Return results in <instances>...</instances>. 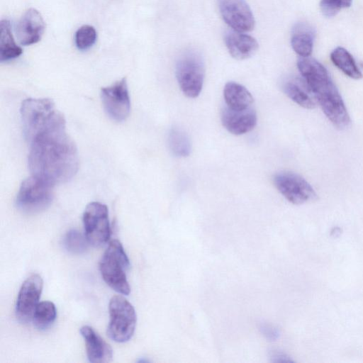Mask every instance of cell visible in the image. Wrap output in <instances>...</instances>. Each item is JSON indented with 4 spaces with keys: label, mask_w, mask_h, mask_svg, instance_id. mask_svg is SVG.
I'll return each mask as SVG.
<instances>
[{
    "label": "cell",
    "mask_w": 363,
    "mask_h": 363,
    "mask_svg": "<svg viewBox=\"0 0 363 363\" xmlns=\"http://www.w3.org/2000/svg\"><path fill=\"white\" fill-rule=\"evenodd\" d=\"M28 142L32 175L55 185L67 182L76 174L77 149L66 132L65 119L60 111Z\"/></svg>",
    "instance_id": "obj_1"
},
{
    "label": "cell",
    "mask_w": 363,
    "mask_h": 363,
    "mask_svg": "<svg viewBox=\"0 0 363 363\" xmlns=\"http://www.w3.org/2000/svg\"><path fill=\"white\" fill-rule=\"evenodd\" d=\"M297 67L328 120L338 129L347 128L350 116L327 69L311 57H299Z\"/></svg>",
    "instance_id": "obj_2"
},
{
    "label": "cell",
    "mask_w": 363,
    "mask_h": 363,
    "mask_svg": "<svg viewBox=\"0 0 363 363\" xmlns=\"http://www.w3.org/2000/svg\"><path fill=\"white\" fill-rule=\"evenodd\" d=\"M130 261L125 250L118 240H111L99 262L104 281L114 291L128 295L130 288L126 277Z\"/></svg>",
    "instance_id": "obj_3"
},
{
    "label": "cell",
    "mask_w": 363,
    "mask_h": 363,
    "mask_svg": "<svg viewBox=\"0 0 363 363\" xmlns=\"http://www.w3.org/2000/svg\"><path fill=\"white\" fill-rule=\"evenodd\" d=\"M176 77L183 94L197 97L203 88L205 63L201 54L195 50L184 52L176 62Z\"/></svg>",
    "instance_id": "obj_4"
},
{
    "label": "cell",
    "mask_w": 363,
    "mask_h": 363,
    "mask_svg": "<svg viewBox=\"0 0 363 363\" xmlns=\"http://www.w3.org/2000/svg\"><path fill=\"white\" fill-rule=\"evenodd\" d=\"M108 337L116 342L128 341L135 332L137 317L133 305L122 296H113L108 304Z\"/></svg>",
    "instance_id": "obj_5"
},
{
    "label": "cell",
    "mask_w": 363,
    "mask_h": 363,
    "mask_svg": "<svg viewBox=\"0 0 363 363\" xmlns=\"http://www.w3.org/2000/svg\"><path fill=\"white\" fill-rule=\"evenodd\" d=\"M53 186L50 183L31 175L20 186L16 200V206L26 213L45 210L53 199Z\"/></svg>",
    "instance_id": "obj_6"
},
{
    "label": "cell",
    "mask_w": 363,
    "mask_h": 363,
    "mask_svg": "<svg viewBox=\"0 0 363 363\" xmlns=\"http://www.w3.org/2000/svg\"><path fill=\"white\" fill-rule=\"evenodd\" d=\"M21 117L27 141L58 112L50 99H26L21 106Z\"/></svg>",
    "instance_id": "obj_7"
},
{
    "label": "cell",
    "mask_w": 363,
    "mask_h": 363,
    "mask_svg": "<svg viewBox=\"0 0 363 363\" xmlns=\"http://www.w3.org/2000/svg\"><path fill=\"white\" fill-rule=\"evenodd\" d=\"M85 236L89 244L99 247L105 244L111 235L108 211L99 202L89 203L83 214Z\"/></svg>",
    "instance_id": "obj_8"
},
{
    "label": "cell",
    "mask_w": 363,
    "mask_h": 363,
    "mask_svg": "<svg viewBox=\"0 0 363 363\" xmlns=\"http://www.w3.org/2000/svg\"><path fill=\"white\" fill-rule=\"evenodd\" d=\"M273 180L278 191L293 204H303L317 198L311 185L296 173L281 171L274 176Z\"/></svg>",
    "instance_id": "obj_9"
},
{
    "label": "cell",
    "mask_w": 363,
    "mask_h": 363,
    "mask_svg": "<svg viewBox=\"0 0 363 363\" xmlns=\"http://www.w3.org/2000/svg\"><path fill=\"white\" fill-rule=\"evenodd\" d=\"M101 100L107 115L116 121L127 118L130 111V99L125 78L103 87Z\"/></svg>",
    "instance_id": "obj_10"
},
{
    "label": "cell",
    "mask_w": 363,
    "mask_h": 363,
    "mask_svg": "<svg viewBox=\"0 0 363 363\" xmlns=\"http://www.w3.org/2000/svg\"><path fill=\"white\" fill-rule=\"evenodd\" d=\"M43 286V279L38 274L30 275L22 284L16 303V315L20 322L26 323L32 320Z\"/></svg>",
    "instance_id": "obj_11"
},
{
    "label": "cell",
    "mask_w": 363,
    "mask_h": 363,
    "mask_svg": "<svg viewBox=\"0 0 363 363\" xmlns=\"http://www.w3.org/2000/svg\"><path fill=\"white\" fill-rule=\"evenodd\" d=\"M218 4L223 21L233 30L244 33L254 28L255 18L245 0H218Z\"/></svg>",
    "instance_id": "obj_12"
},
{
    "label": "cell",
    "mask_w": 363,
    "mask_h": 363,
    "mask_svg": "<svg viewBox=\"0 0 363 363\" xmlns=\"http://www.w3.org/2000/svg\"><path fill=\"white\" fill-rule=\"evenodd\" d=\"M45 22L38 11L30 8L22 16L16 28V37L22 45H30L40 40Z\"/></svg>",
    "instance_id": "obj_13"
},
{
    "label": "cell",
    "mask_w": 363,
    "mask_h": 363,
    "mask_svg": "<svg viewBox=\"0 0 363 363\" xmlns=\"http://www.w3.org/2000/svg\"><path fill=\"white\" fill-rule=\"evenodd\" d=\"M221 123L230 133L240 135L251 131L257 123V113L252 106L242 111L225 106L221 111Z\"/></svg>",
    "instance_id": "obj_14"
},
{
    "label": "cell",
    "mask_w": 363,
    "mask_h": 363,
    "mask_svg": "<svg viewBox=\"0 0 363 363\" xmlns=\"http://www.w3.org/2000/svg\"><path fill=\"white\" fill-rule=\"evenodd\" d=\"M84 340L86 355L92 363H107L112 360L113 350L111 346L89 325L80 328Z\"/></svg>",
    "instance_id": "obj_15"
},
{
    "label": "cell",
    "mask_w": 363,
    "mask_h": 363,
    "mask_svg": "<svg viewBox=\"0 0 363 363\" xmlns=\"http://www.w3.org/2000/svg\"><path fill=\"white\" fill-rule=\"evenodd\" d=\"M224 41L230 55L236 60L247 59L259 48L254 37L234 30L225 34Z\"/></svg>",
    "instance_id": "obj_16"
},
{
    "label": "cell",
    "mask_w": 363,
    "mask_h": 363,
    "mask_svg": "<svg viewBox=\"0 0 363 363\" xmlns=\"http://www.w3.org/2000/svg\"><path fill=\"white\" fill-rule=\"evenodd\" d=\"M282 90L298 105L308 109L315 107V97L303 78H286L282 83Z\"/></svg>",
    "instance_id": "obj_17"
},
{
    "label": "cell",
    "mask_w": 363,
    "mask_h": 363,
    "mask_svg": "<svg viewBox=\"0 0 363 363\" xmlns=\"http://www.w3.org/2000/svg\"><path fill=\"white\" fill-rule=\"evenodd\" d=\"M315 35L314 29L307 23H298L294 26L291 45L299 57H310L313 51Z\"/></svg>",
    "instance_id": "obj_18"
},
{
    "label": "cell",
    "mask_w": 363,
    "mask_h": 363,
    "mask_svg": "<svg viewBox=\"0 0 363 363\" xmlns=\"http://www.w3.org/2000/svg\"><path fill=\"white\" fill-rule=\"evenodd\" d=\"M225 106L235 111H242L252 106L253 97L250 92L242 84L228 82L223 89Z\"/></svg>",
    "instance_id": "obj_19"
},
{
    "label": "cell",
    "mask_w": 363,
    "mask_h": 363,
    "mask_svg": "<svg viewBox=\"0 0 363 363\" xmlns=\"http://www.w3.org/2000/svg\"><path fill=\"white\" fill-rule=\"evenodd\" d=\"M10 21L4 19L1 22L0 61L8 62L19 57L23 50L14 41Z\"/></svg>",
    "instance_id": "obj_20"
},
{
    "label": "cell",
    "mask_w": 363,
    "mask_h": 363,
    "mask_svg": "<svg viewBox=\"0 0 363 363\" xmlns=\"http://www.w3.org/2000/svg\"><path fill=\"white\" fill-rule=\"evenodd\" d=\"M333 63L345 74L354 79L362 78L363 75L357 67L352 55L344 48L337 47L330 53Z\"/></svg>",
    "instance_id": "obj_21"
},
{
    "label": "cell",
    "mask_w": 363,
    "mask_h": 363,
    "mask_svg": "<svg viewBox=\"0 0 363 363\" xmlns=\"http://www.w3.org/2000/svg\"><path fill=\"white\" fill-rule=\"evenodd\" d=\"M168 146L172 153L179 157H187L191 151V144L187 133L178 127H173L168 135Z\"/></svg>",
    "instance_id": "obj_22"
},
{
    "label": "cell",
    "mask_w": 363,
    "mask_h": 363,
    "mask_svg": "<svg viewBox=\"0 0 363 363\" xmlns=\"http://www.w3.org/2000/svg\"><path fill=\"white\" fill-rule=\"evenodd\" d=\"M57 316V310L55 304L49 301L39 302L33 315L35 326L44 330L50 327L55 322Z\"/></svg>",
    "instance_id": "obj_23"
},
{
    "label": "cell",
    "mask_w": 363,
    "mask_h": 363,
    "mask_svg": "<svg viewBox=\"0 0 363 363\" xmlns=\"http://www.w3.org/2000/svg\"><path fill=\"white\" fill-rule=\"evenodd\" d=\"M88 240L77 230H70L64 236L62 245L69 253L79 255L84 253L88 248Z\"/></svg>",
    "instance_id": "obj_24"
},
{
    "label": "cell",
    "mask_w": 363,
    "mask_h": 363,
    "mask_svg": "<svg viewBox=\"0 0 363 363\" xmlns=\"http://www.w3.org/2000/svg\"><path fill=\"white\" fill-rule=\"evenodd\" d=\"M97 39L95 28L89 25L81 26L75 33L74 42L80 50H86L94 45Z\"/></svg>",
    "instance_id": "obj_25"
},
{
    "label": "cell",
    "mask_w": 363,
    "mask_h": 363,
    "mask_svg": "<svg viewBox=\"0 0 363 363\" xmlns=\"http://www.w3.org/2000/svg\"><path fill=\"white\" fill-rule=\"evenodd\" d=\"M352 0H320V9L322 13L327 17H333L345 8L351 6Z\"/></svg>",
    "instance_id": "obj_26"
},
{
    "label": "cell",
    "mask_w": 363,
    "mask_h": 363,
    "mask_svg": "<svg viewBox=\"0 0 363 363\" xmlns=\"http://www.w3.org/2000/svg\"><path fill=\"white\" fill-rule=\"evenodd\" d=\"M260 330L262 334L270 340H277L279 335V331L270 325H262Z\"/></svg>",
    "instance_id": "obj_27"
},
{
    "label": "cell",
    "mask_w": 363,
    "mask_h": 363,
    "mask_svg": "<svg viewBox=\"0 0 363 363\" xmlns=\"http://www.w3.org/2000/svg\"><path fill=\"white\" fill-rule=\"evenodd\" d=\"M272 357L274 359V360H273L274 362H290V361H291L289 359V357L286 354H281V353H274Z\"/></svg>",
    "instance_id": "obj_28"
}]
</instances>
